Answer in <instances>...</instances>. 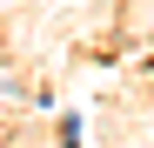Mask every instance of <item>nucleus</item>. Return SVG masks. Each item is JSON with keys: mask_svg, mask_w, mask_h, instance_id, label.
<instances>
[]
</instances>
